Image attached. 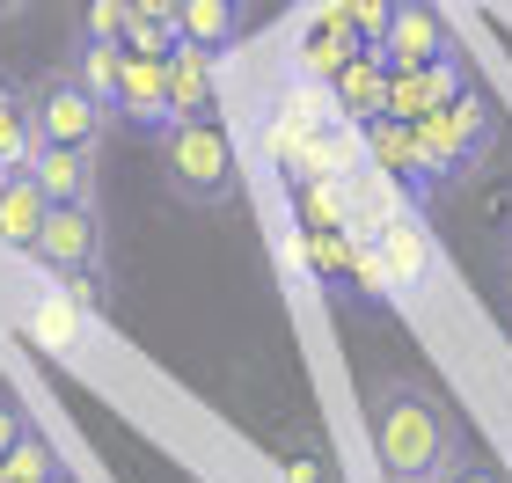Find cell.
Returning a JSON list of instances; mask_svg holds the SVG:
<instances>
[{
    "instance_id": "cell-1",
    "label": "cell",
    "mask_w": 512,
    "mask_h": 483,
    "mask_svg": "<svg viewBox=\"0 0 512 483\" xmlns=\"http://www.w3.org/2000/svg\"><path fill=\"white\" fill-rule=\"evenodd\" d=\"M366 432H374V462L388 483H439L461 462V418L432 381L388 374L366 396Z\"/></svg>"
},
{
    "instance_id": "cell-2",
    "label": "cell",
    "mask_w": 512,
    "mask_h": 483,
    "mask_svg": "<svg viewBox=\"0 0 512 483\" xmlns=\"http://www.w3.org/2000/svg\"><path fill=\"white\" fill-rule=\"evenodd\" d=\"M161 147V183L183 198V205H227L242 183V161H235V140L220 132V118H176L154 132Z\"/></svg>"
},
{
    "instance_id": "cell-3",
    "label": "cell",
    "mask_w": 512,
    "mask_h": 483,
    "mask_svg": "<svg viewBox=\"0 0 512 483\" xmlns=\"http://www.w3.org/2000/svg\"><path fill=\"white\" fill-rule=\"evenodd\" d=\"M491 140H498V118H491V103H483V96H469V88H461L454 103H439V110L417 118V147H425L432 183L469 176L476 161L491 154Z\"/></svg>"
},
{
    "instance_id": "cell-4",
    "label": "cell",
    "mask_w": 512,
    "mask_h": 483,
    "mask_svg": "<svg viewBox=\"0 0 512 483\" xmlns=\"http://www.w3.org/2000/svg\"><path fill=\"white\" fill-rule=\"evenodd\" d=\"M30 118H37V147H96L103 154V132L118 110L88 96L74 66H59V74H44L30 88Z\"/></svg>"
},
{
    "instance_id": "cell-5",
    "label": "cell",
    "mask_w": 512,
    "mask_h": 483,
    "mask_svg": "<svg viewBox=\"0 0 512 483\" xmlns=\"http://www.w3.org/2000/svg\"><path fill=\"white\" fill-rule=\"evenodd\" d=\"M103 249H110V235H103V213L96 205H52V220H44V235H37V264L52 271H103Z\"/></svg>"
},
{
    "instance_id": "cell-6",
    "label": "cell",
    "mask_w": 512,
    "mask_h": 483,
    "mask_svg": "<svg viewBox=\"0 0 512 483\" xmlns=\"http://www.w3.org/2000/svg\"><path fill=\"white\" fill-rule=\"evenodd\" d=\"M374 52L388 59V74L447 59V30H439V8H432V0H395V22H388V37L374 44Z\"/></svg>"
},
{
    "instance_id": "cell-7",
    "label": "cell",
    "mask_w": 512,
    "mask_h": 483,
    "mask_svg": "<svg viewBox=\"0 0 512 483\" xmlns=\"http://www.w3.org/2000/svg\"><path fill=\"white\" fill-rule=\"evenodd\" d=\"M374 257L388 271V286H425L432 279V227L417 220V213H388L381 220V235H374Z\"/></svg>"
},
{
    "instance_id": "cell-8",
    "label": "cell",
    "mask_w": 512,
    "mask_h": 483,
    "mask_svg": "<svg viewBox=\"0 0 512 483\" xmlns=\"http://www.w3.org/2000/svg\"><path fill=\"white\" fill-rule=\"evenodd\" d=\"M118 118H132L139 132H161V125H169V59L125 52V74H118Z\"/></svg>"
},
{
    "instance_id": "cell-9",
    "label": "cell",
    "mask_w": 512,
    "mask_h": 483,
    "mask_svg": "<svg viewBox=\"0 0 512 483\" xmlns=\"http://www.w3.org/2000/svg\"><path fill=\"white\" fill-rule=\"evenodd\" d=\"M44 220H52V198H44V183H37L30 169H8V183H0V242H8L15 257H37Z\"/></svg>"
},
{
    "instance_id": "cell-10",
    "label": "cell",
    "mask_w": 512,
    "mask_h": 483,
    "mask_svg": "<svg viewBox=\"0 0 512 483\" xmlns=\"http://www.w3.org/2000/svg\"><path fill=\"white\" fill-rule=\"evenodd\" d=\"M461 96V74H454V59H432V66H403V74H388V110L381 118H425V110L439 103H454Z\"/></svg>"
},
{
    "instance_id": "cell-11",
    "label": "cell",
    "mask_w": 512,
    "mask_h": 483,
    "mask_svg": "<svg viewBox=\"0 0 512 483\" xmlns=\"http://www.w3.org/2000/svg\"><path fill=\"white\" fill-rule=\"evenodd\" d=\"M30 176L52 205H96V147H37Z\"/></svg>"
},
{
    "instance_id": "cell-12",
    "label": "cell",
    "mask_w": 512,
    "mask_h": 483,
    "mask_svg": "<svg viewBox=\"0 0 512 483\" xmlns=\"http://www.w3.org/2000/svg\"><path fill=\"white\" fill-rule=\"evenodd\" d=\"M176 118H213V52H198V44L169 52V125Z\"/></svg>"
},
{
    "instance_id": "cell-13",
    "label": "cell",
    "mask_w": 512,
    "mask_h": 483,
    "mask_svg": "<svg viewBox=\"0 0 512 483\" xmlns=\"http://www.w3.org/2000/svg\"><path fill=\"white\" fill-rule=\"evenodd\" d=\"M330 96H337L344 118H381V110H388V59L374 52V44H366V52L330 81Z\"/></svg>"
},
{
    "instance_id": "cell-14",
    "label": "cell",
    "mask_w": 512,
    "mask_h": 483,
    "mask_svg": "<svg viewBox=\"0 0 512 483\" xmlns=\"http://www.w3.org/2000/svg\"><path fill=\"white\" fill-rule=\"evenodd\" d=\"M176 37L198 52H227L242 37V0H183L176 8Z\"/></svg>"
},
{
    "instance_id": "cell-15",
    "label": "cell",
    "mask_w": 512,
    "mask_h": 483,
    "mask_svg": "<svg viewBox=\"0 0 512 483\" xmlns=\"http://www.w3.org/2000/svg\"><path fill=\"white\" fill-rule=\"evenodd\" d=\"M0 161H8V169H30V161H37L30 88H15V81H0Z\"/></svg>"
},
{
    "instance_id": "cell-16",
    "label": "cell",
    "mask_w": 512,
    "mask_h": 483,
    "mask_svg": "<svg viewBox=\"0 0 512 483\" xmlns=\"http://www.w3.org/2000/svg\"><path fill=\"white\" fill-rule=\"evenodd\" d=\"M74 74L96 103L118 110V74H125V44H103V37H81L74 44Z\"/></svg>"
},
{
    "instance_id": "cell-17",
    "label": "cell",
    "mask_w": 512,
    "mask_h": 483,
    "mask_svg": "<svg viewBox=\"0 0 512 483\" xmlns=\"http://www.w3.org/2000/svg\"><path fill=\"white\" fill-rule=\"evenodd\" d=\"M81 322H88V315H81V308H74V301H66V293H59V286H52V293H44V301L30 308V337L44 344V352H66V344H74V337H81Z\"/></svg>"
},
{
    "instance_id": "cell-18",
    "label": "cell",
    "mask_w": 512,
    "mask_h": 483,
    "mask_svg": "<svg viewBox=\"0 0 512 483\" xmlns=\"http://www.w3.org/2000/svg\"><path fill=\"white\" fill-rule=\"evenodd\" d=\"M0 483H59V454L44 447V432H37V425L22 432V447L8 454V462H0Z\"/></svg>"
},
{
    "instance_id": "cell-19",
    "label": "cell",
    "mask_w": 512,
    "mask_h": 483,
    "mask_svg": "<svg viewBox=\"0 0 512 483\" xmlns=\"http://www.w3.org/2000/svg\"><path fill=\"white\" fill-rule=\"evenodd\" d=\"M139 22V0H88L81 15V37H103V44H125V30Z\"/></svg>"
},
{
    "instance_id": "cell-20",
    "label": "cell",
    "mask_w": 512,
    "mask_h": 483,
    "mask_svg": "<svg viewBox=\"0 0 512 483\" xmlns=\"http://www.w3.org/2000/svg\"><path fill=\"white\" fill-rule=\"evenodd\" d=\"M52 286H59V293H66V301H74L81 315H103V308H110V293H103L110 279H103V271H59Z\"/></svg>"
},
{
    "instance_id": "cell-21",
    "label": "cell",
    "mask_w": 512,
    "mask_h": 483,
    "mask_svg": "<svg viewBox=\"0 0 512 483\" xmlns=\"http://www.w3.org/2000/svg\"><path fill=\"white\" fill-rule=\"evenodd\" d=\"M352 8V22H359V37L366 44H381L388 37V22H395V0H344Z\"/></svg>"
},
{
    "instance_id": "cell-22",
    "label": "cell",
    "mask_w": 512,
    "mask_h": 483,
    "mask_svg": "<svg viewBox=\"0 0 512 483\" xmlns=\"http://www.w3.org/2000/svg\"><path fill=\"white\" fill-rule=\"evenodd\" d=\"M22 432H30V418H22V403H8V396H0V462H8V454L22 447Z\"/></svg>"
},
{
    "instance_id": "cell-23",
    "label": "cell",
    "mask_w": 512,
    "mask_h": 483,
    "mask_svg": "<svg viewBox=\"0 0 512 483\" xmlns=\"http://www.w3.org/2000/svg\"><path fill=\"white\" fill-rule=\"evenodd\" d=\"M439 483H505V476H498V462H469V454H461V462L439 476Z\"/></svg>"
},
{
    "instance_id": "cell-24",
    "label": "cell",
    "mask_w": 512,
    "mask_h": 483,
    "mask_svg": "<svg viewBox=\"0 0 512 483\" xmlns=\"http://www.w3.org/2000/svg\"><path fill=\"white\" fill-rule=\"evenodd\" d=\"M176 8L183 0H139V15H161V22H176Z\"/></svg>"
},
{
    "instance_id": "cell-25",
    "label": "cell",
    "mask_w": 512,
    "mask_h": 483,
    "mask_svg": "<svg viewBox=\"0 0 512 483\" xmlns=\"http://www.w3.org/2000/svg\"><path fill=\"white\" fill-rule=\"evenodd\" d=\"M22 8H30V0H0V22H15Z\"/></svg>"
},
{
    "instance_id": "cell-26",
    "label": "cell",
    "mask_w": 512,
    "mask_h": 483,
    "mask_svg": "<svg viewBox=\"0 0 512 483\" xmlns=\"http://www.w3.org/2000/svg\"><path fill=\"white\" fill-rule=\"evenodd\" d=\"M505 286H512V242H505Z\"/></svg>"
},
{
    "instance_id": "cell-27",
    "label": "cell",
    "mask_w": 512,
    "mask_h": 483,
    "mask_svg": "<svg viewBox=\"0 0 512 483\" xmlns=\"http://www.w3.org/2000/svg\"><path fill=\"white\" fill-rule=\"evenodd\" d=\"M0 183H8V161H0Z\"/></svg>"
},
{
    "instance_id": "cell-28",
    "label": "cell",
    "mask_w": 512,
    "mask_h": 483,
    "mask_svg": "<svg viewBox=\"0 0 512 483\" xmlns=\"http://www.w3.org/2000/svg\"><path fill=\"white\" fill-rule=\"evenodd\" d=\"M59 483H66V476H59Z\"/></svg>"
}]
</instances>
